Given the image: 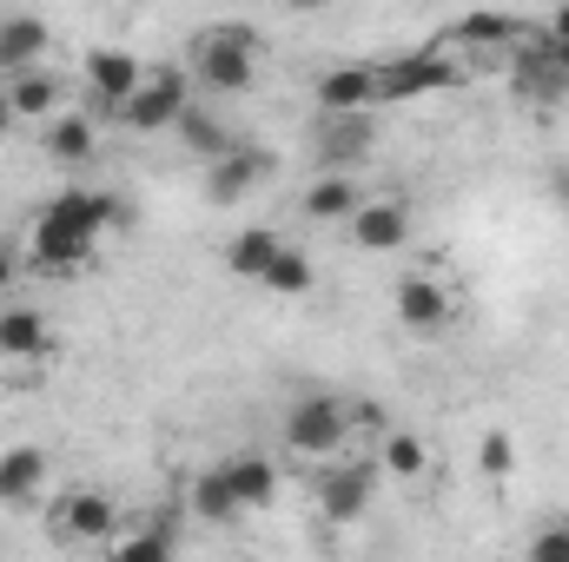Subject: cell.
Instances as JSON below:
<instances>
[{
	"instance_id": "1",
	"label": "cell",
	"mask_w": 569,
	"mask_h": 562,
	"mask_svg": "<svg viewBox=\"0 0 569 562\" xmlns=\"http://www.w3.org/2000/svg\"><path fill=\"white\" fill-rule=\"evenodd\" d=\"M186 67H192V80H199L206 93L239 100V93H252V87H259V33H252V27H239V20L206 27V33H192Z\"/></svg>"
},
{
	"instance_id": "2",
	"label": "cell",
	"mask_w": 569,
	"mask_h": 562,
	"mask_svg": "<svg viewBox=\"0 0 569 562\" xmlns=\"http://www.w3.org/2000/svg\"><path fill=\"white\" fill-rule=\"evenodd\" d=\"M279 436L291 456H305V463H338L345 456V443L358 436L351 430V398H338V391H305V398H291L279 418Z\"/></svg>"
},
{
	"instance_id": "3",
	"label": "cell",
	"mask_w": 569,
	"mask_h": 562,
	"mask_svg": "<svg viewBox=\"0 0 569 562\" xmlns=\"http://www.w3.org/2000/svg\"><path fill=\"white\" fill-rule=\"evenodd\" d=\"M450 87H463V60L443 47H411V53L378 60V107H411V100L450 93Z\"/></svg>"
},
{
	"instance_id": "4",
	"label": "cell",
	"mask_w": 569,
	"mask_h": 562,
	"mask_svg": "<svg viewBox=\"0 0 569 562\" xmlns=\"http://www.w3.org/2000/svg\"><path fill=\"white\" fill-rule=\"evenodd\" d=\"M146 87V67L140 53H127V47H93L87 53V67H80V93H87V113L100 120V113H127V100Z\"/></svg>"
},
{
	"instance_id": "5",
	"label": "cell",
	"mask_w": 569,
	"mask_h": 562,
	"mask_svg": "<svg viewBox=\"0 0 569 562\" xmlns=\"http://www.w3.org/2000/svg\"><path fill=\"white\" fill-rule=\"evenodd\" d=\"M378 152V113H318L311 127V165L318 172H351Z\"/></svg>"
},
{
	"instance_id": "6",
	"label": "cell",
	"mask_w": 569,
	"mask_h": 562,
	"mask_svg": "<svg viewBox=\"0 0 569 562\" xmlns=\"http://www.w3.org/2000/svg\"><path fill=\"white\" fill-rule=\"evenodd\" d=\"M378 456H338V463H325L318 470V516L325 523H358L365 510H371V496H378Z\"/></svg>"
},
{
	"instance_id": "7",
	"label": "cell",
	"mask_w": 569,
	"mask_h": 562,
	"mask_svg": "<svg viewBox=\"0 0 569 562\" xmlns=\"http://www.w3.org/2000/svg\"><path fill=\"white\" fill-rule=\"evenodd\" d=\"M47 530H53V543H113V536L127 530V523H120V496L80 483V490H67V496L53 503Z\"/></svg>"
},
{
	"instance_id": "8",
	"label": "cell",
	"mask_w": 569,
	"mask_h": 562,
	"mask_svg": "<svg viewBox=\"0 0 569 562\" xmlns=\"http://www.w3.org/2000/svg\"><path fill=\"white\" fill-rule=\"evenodd\" d=\"M186 107H192V73H179V67H146V87L127 100L120 127H127V133H172Z\"/></svg>"
},
{
	"instance_id": "9",
	"label": "cell",
	"mask_w": 569,
	"mask_h": 562,
	"mask_svg": "<svg viewBox=\"0 0 569 562\" xmlns=\"http://www.w3.org/2000/svg\"><path fill=\"white\" fill-rule=\"evenodd\" d=\"M391 318L411 338H443L450 318H457V298H450V284L437 279V272H405V279L391 284Z\"/></svg>"
},
{
	"instance_id": "10",
	"label": "cell",
	"mask_w": 569,
	"mask_h": 562,
	"mask_svg": "<svg viewBox=\"0 0 569 562\" xmlns=\"http://www.w3.org/2000/svg\"><path fill=\"white\" fill-rule=\"evenodd\" d=\"M20 259H27V272H47V279H73V272H87V265L100 259V245H93L87 232H73V225H53V219H40V212H33Z\"/></svg>"
},
{
	"instance_id": "11",
	"label": "cell",
	"mask_w": 569,
	"mask_h": 562,
	"mask_svg": "<svg viewBox=\"0 0 569 562\" xmlns=\"http://www.w3.org/2000/svg\"><path fill=\"white\" fill-rule=\"evenodd\" d=\"M411 232H418V219H411V199H398V192H378V199H365L358 212H351V225H345V239L358 245V252H405L411 245Z\"/></svg>"
},
{
	"instance_id": "12",
	"label": "cell",
	"mask_w": 569,
	"mask_h": 562,
	"mask_svg": "<svg viewBox=\"0 0 569 562\" xmlns=\"http://www.w3.org/2000/svg\"><path fill=\"white\" fill-rule=\"evenodd\" d=\"M311 107L318 113H378V67L351 60V67H325L311 80Z\"/></svg>"
},
{
	"instance_id": "13",
	"label": "cell",
	"mask_w": 569,
	"mask_h": 562,
	"mask_svg": "<svg viewBox=\"0 0 569 562\" xmlns=\"http://www.w3.org/2000/svg\"><path fill=\"white\" fill-rule=\"evenodd\" d=\"M266 172H272V152L266 145H232L219 165H206V205H246Z\"/></svg>"
},
{
	"instance_id": "14",
	"label": "cell",
	"mask_w": 569,
	"mask_h": 562,
	"mask_svg": "<svg viewBox=\"0 0 569 562\" xmlns=\"http://www.w3.org/2000/svg\"><path fill=\"white\" fill-rule=\"evenodd\" d=\"M371 192L351 179V172H318L305 192H298V212L311 219V225H351V212L365 205Z\"/></svg>"
},
{
	"instance_id": "15",
	"label": "cell",
	"mask_w": 569,
	"mask_h": 562,
	"mask_svg": "<svg viewBox=\"0 0 569 562\" xmlns=\"http://www.w3.org/2000/svg\"><path fill=\"white\" fill-rule=\"evenodd\" d=\"M7 107H13V120H40V127H53V120L67 113V80L47 73V67H27V73L7 80Z\"/></svg>"
},
{
	"instance_id": "16",
	"label": "cell",
	"mask_w": 569,
	"mask_h": 562,
	"mask_svg": "<svg viewBox=\"0 0 569 562\" xmlns=\"http://www.w3.org/2000/svg\"><path fill=\"white\" fill-rule=\"evenodd\" d=\"M53 351V318L40 304H0V358L33 364Z\"/></svg>"
},
{
	"instance_id": "17",
	"label": "cell",
	"mask_w": 569,
	"mask_h": 562,
	"mask_svg": "<svg viewBox=\"0 0 569 562\" xmlns=\"http://www.w3.org/2000/svg\"><path fill=\"white\" fill-rule=\"evenodd\" d=\"M40 152H47L53 165H87V159H100V127H93V113H87V107H67L53 127H40Z\"/></svg>"
},
{
	"instance_id": "18",
	"label": "cell",
	"mask_w": 569,
	"mask_h": 562,
	"mask_svg": "<svg viewBox=\"0 0 569 562\" xmlns=\"http://www.w3.org/2000/svg\"><path fill=\"white\" fill-rule=\"evenodd\" d=\"M107 562H179V536H172V510L146 516L133 530H120L107 543Z\"/></svg>"
},
{
	"instance_id": "19",
	"label": "cell",
	"mask_w": 569,
	"mask_h": 562,
	"mask_svg": "<svg viewBox=\"0 0 569 562\" xmlns=\"http://www.w3.org/2000/svg\"><path fill=\"white\" fill-rule=\"evenodd\" d=\"M219 470H226V483H232V496H239V510H246V516H252V510H272V496H279V463H272L266 450L226 456Z\"/></svg>"
},
{
	"instance_id": "20",
	"label": "cell",
	"mask_w": 569,
	"mask_h": 562,
	"mask_svg": "<svg viewBox=\"0 0 569 562\" xmlns=\"http://www.w3.org/2000/svg\"><path fill=\"white\" fill-rule=\"evenodd\" d=\"M47 476H53V456L40 443H7L0 450V503H33Z\"/></svg>"
},
{
	"instance_id": "21",
	"label": "cell",
	"mask_w": 569,
	"mask_h": 562,
	"mask_svg": "<svg viewBox=\"0 0 569 562\" xmlns=\"http://www.w3.org/2000/svg\"><path fill=\"white\" fill-rule=\"evenodd\" d=\"M186 510H192L199 523H212V530H232V523L246 516L219 463H206V470H192V483H186Z\"/></svg>"
},
{
	"instance_id": "22",
	"label": "cell",
	"mask_w": 569,
	"mask_h": 562,
	"mask_svg": "<svg viewBox=\"0 0 569 562\" xmlns=\"http://www.w3.org/2000/svg\"><path fill=\"white\" fill-rule=\"evenodd\" d=\"M47 20L40 13H7L0 20V73L13 80V73H27V67H40V53H47Z\"/></svg>"
},
{
	"instance_id": "23",
	"label": "cell",
	"mask_w": 569,
	"mask_h": 562,
	"mask_svg": "<svg viewBox=\"0 0 569 562\" xmlns=\"http://www.w3.org/2000/svg\"><path fill=\"white\" fill-rule=\"evenodd\" d=\"M284 252V239H279V225H246V232H232L226 239V272L232 279H266L272 272V259Z\"/></svg>"
},
{
	"instance_id": "24",
	"label": "cell",
	"mask_w": 569,
	"mask_h": 562,
	"mask_svg": "<svg viewBox=\"0 0 569 562\" xmlns=\"http://www.w3.org/2000/svg\"><path fill=\"white\" fill-rule=\"evenodd\" d=\"M523 40V27L510 20V13H463V20H450L443 27V53H457V47H483V53H497V47H517Z\"/></svg>"
},
{
	"instance_id": "25",
	"label": "cell",
	"mask_w": 569,
	"mask_h": 562,
	"mask_svg": "<svg viewBox=\"0 0 569 562\" xmlns=\"http://www.w3.org/2000/svg\"><path fill=\"white\" fill-rule=\"evenodd\" d=\"M172 133H179V145H186L192 159H206V165H219V159H226V152L239 145V140H232V127H226V120H219L212 107H199V100H192V107L179 113V127H172Z\"/></svg>"
},
{
	"instance_id": "26",
	"label": "cell",
	"mask_w": 569,
	"mask_h": 562,
	"mask_svg": "<svg viewBox=\"0 0 569 562\" xmlns=\"http://www.w3.org/2000/svg\"><path fill=\"white\" fill-rule=\"evenodd\" d=\"M378 470H385L391 483H418V476L430 470L425 436H418V430H398V423H391V430L378 436Z\"/></svg>"
},
{
	"instance_id": "27",
	"label": "cell",
	"mask_w": 569,
	"mask_h": 562,
	"mask_svg": "<svg viewBox=\"0 0 569 562\" xmlns=\"http://www.w3.org/2000/svg\"><path fill=\"white\" fill-rule=\"evenodd\" d=\"M266 291H279V298H305L311 284H318V265H311V252L305 245H284L279 259H272V272H266Z\"/></svg>"
},
{
	"instance_id": "28",
	"label": "cell",
	"mask_w": 569,
	"mask_h": 562,
	"mask_svg": "<svg viewBox=\"0 0 569 562\" xmlns=\"http://www.w3.org/2000/svg\"><path fill=\"white\" fill-rule=\"evenodd\" d=\"M477 470L490 476V483H510L517 476V436L497 423V430H483V443H477Z\"/></svg>"
},
{
	"instance_id": "29",
	"label": "cell",
	"mask_w": 569,
	"mask_h": 562,
	"mask_svg": "<svg viewBox=\"0 0 569 562\" xmlns=\"http://www.w3.org/2000/svg\"><path fill=\"white\" fill-rule=\"evenodd\" d=\"M523 562H569V523H543V530L530 536Z\"/></svg>"
},
{
	"instance_id": "30",
	"label": "cell",
	"mask_w": 569,
	"mask_h": 562,
	"mask_svg": "<svg viewBox=\"0 0 569 562\" xmlns=\"http://www.w3.org/2000/svg\"><path fill=\"white\" fill-rule=\"evenodd\" d=\"M530 53L543 60V73H550L557 87H569V40H543V33H537V47H530Z\"/></svg>"
},
{
	"instance_id": "31",
	"label": "cell",
	"mask_w": 569,
	"mask_h": 562,
	"mask_svg": "<svg viewBox=\"0 0 569 562\" xmlns=\"http://www.w3.org/2000/svg\"><path fill=\"white\" fill-rule=\"evenodd\" d=\"M20 272H27V259H20V245H0V298L20 284Z\"/></svg>"
},
{
	"instance_id": "32",
	"label": "cell",
	"mask_w": 569,
	"mask_h": 562,
	"mask_svg": "<svg viewBox=\"0 0 569 562\" xmlns=\"http://www.w3.org/2000/svg\"><path fill=\"white\" fill-rule=\"evenodd\" d=\"M543 40H569V7H557V13L543 20Z\"/></svg>"
},
{
	"instance_id": "33",
	"label": "cell",
	"mask_w": 569,
	"mask_h": 562,
	"mask_svg": "<svg viewBox=\"0 0 569 562\" xmlns=\"http://www.w3.org/2000/svg\"><path fill=\"white\" fill-rule=\"evenodd\" d=\"M550 192H557V205H563V212H569V159H563V165H557V172H550Z\"/></svg>"
},
{
	"instance_id": "34",
	"label": "cell",
	"mask_w": 569,
	"mask_h": 562,
	"mask_svg": "<svg viewBox=\"0 0 569 562\" xmlns=\"http://www.w3.org/2000/svg\"><path fill=\"white\" fill-rule=\"evenodd\" d=\"M13 127H20V120H13V107H7V87H0V140H7Z\"/></svg>"
}]
</instances>
